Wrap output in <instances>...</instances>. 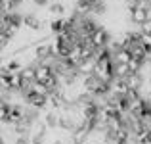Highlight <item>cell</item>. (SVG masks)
<instances>
[{
	"label": "cell",
	"mask_w": 151,
	"mask_h": 144,
	"mask_svg": "<svg viewBox=\"0 0 151 144\" xmlns=\"http://www.w3.org/2000/svg\"><path fill=\"white\" fill-rule=\"evenodd\" d=\"M90 41L94 42V46H96V48L107 46V44H109V41H111V33L105 29V27L100 25V27H98V29L92 33V39H90Z\"/></svg>",
	"instance_id": "2"
},
{
	"label": "cell",
	"mask_w": 151,
	"mask_h": 144,
	"mask_svg": "<svg viewBox=\"0 0 151 144\" xmlns=\"http://www.w3.org/2000/svg\"><path fill=\"white\" fill-rule=\"evenodd\" d=\"M126 15H128V21L132 25H138L140 27L145 19L151 17V10L149 8H144V6H126Z\"/></svg>",
	"instance_id": "1"
},
{
	"label": "cell",
	"mask_w": 151,
	"mask_h": 144,
	"mask_svg": "<svg viewBox=\"0 0 151 144\" xmlns=\"http://www.w3.org/2000/svg\"><path fill=\"white\" fill-rule=\"evenodd\" d=\"M96 63H98V60L94 58V56H92V58H84V60H82V62L77 65V71L82 75V77H86V75H92L94 71H96Z\"/></svg>",
	"instance_id": "3"
},
{
	"label": "cell",
	"mask_w": 151,
	"mask_h": 144,
	"mask_svg": "<svg viewBox=\"0 0 151 144\" xmlns=\"http://www.w3.org/2000/svg\"><path fill=\"white\" fill-rule=\"evenodd\" d=\"M126 83H128L130 90H140L145 83V77H144V73H130L126 77Z\"/></svg>",
	"instance_id": "4"
},
{
	"label": "cell",
	"mask_w": 151,
	"mask_h": 144,
	"mask_svg": "<svg viewBox=\"0 0 151 144\" xmlns=\"http://www.w3.org/2000/svg\"><path fill=\"white\" fill-rule=\"evenodd\" d=\"M132 73L128 67V63H115V77H121V79H126L128 75Z\"/></svg>",
	"instance_id": "7"
},
{
	"label": "cell",
	"mask_w": 151,
	"mask_h": 144,
	"mask_svg": "<svg viewBox=\"0 0 151 144\" xmlns=\"http://www.w3.org/2000/svg\"><path fill=\"white\" fill-rule=\"evenodd\" d=\"M140 42L147 48V50H151V33H144V31H140Z\"/></svg>",
	"instance_id": "8"
},
{
	"label": "cell",
	"mask_w": 151,
	"mask_h": 144,
	"mask_svg": "<svg viewBox=\"0 0 151 144\" xmlns=\"http://www.w3.org/2000/svg\"><path fill=\"white\" fill-rule=\"evenodd\" d=\"M111 56H113L115 63H128L130 60H132V52H130L128 48H119V50H115Z\"/></svg>",
	"instance_id": "5"
},
{
	"label": "cell",
	"mask_w": 151,
	"mask_h": 144,
	"mask_svg": "<svg viewBox=\"0 0 151 144\" xmlns=\"http://www.w3.org/2000/svg\"><path fill=\"white\" fill-rule=\"evenodd\" d=\"M48 12L54 17H65L67 15V6L61 2V0H55V2H52L48 6Z\"/></svg>",
	"instance_id": "6"
}]
</instances>
